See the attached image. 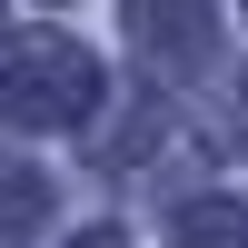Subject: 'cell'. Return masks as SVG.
Masks as SVG:
<instances>
[{
    "label": "cell",
    "mask_w": 248,
    "mask_h": 248,
    "mask_svg": "<svg viewBox=\"0 0 248 248\" xmlns=\"http://www.w3.org/2000/svg\"><path fill=\"white\" fill-rule=\"evenodd\" d=\"M99 99V60L79 50V40L60 30H20L10 50H0V109L30 119V129H70V119H90Z\"/></svg>",
    "instance_id": "obj_1"
},
{
    "label": "cell",
    "mask_w": 248,
    "mask_h": 248,
    "mask_svg": "<svg viewBox=\"0 0 248 248\" xmlns=\"http://www.w3.org/2000/svg\"><path fill=\"white\" fill-rule=\"evenodd\" d=\"M139 40H149L159 60H199L209 50V0H129Z\"/></svg>",
    "instance_id": "obj_2"
},
{
    "label": "cell",
    "mask_w": 248,
    "mask_h": 248,
    "mask_svg": "<svg viewBox=\"0 0 248 248\" xmlns=\"http://www.w3.org/2000/svg\"><path fill=\"white\" fill-rule=\"evenodd\" d=\"M179 248H248V209L238 199H199L179 218Z\"/></svg>",
    "instance_id": "obj_3"
},
{
    "label": "cell",
    "mask_w": 248,
    "mask_h": 248,
    "mask_svg": "<svg viewBox=\"0 0 248 248\" xmlns=\"http://www.w3.org/2000/svg\"><path fill=\"white\" fill-rule=\"evenodd\" d=\"M50 209V189H40V169H0V238H20L30 218Z\"/></svg>",
    "instance_id": "obj_4"
},
{
    "label": "cell",
    "mask_w": 248,
    "mask_h": 248,
    "mask_svg": "<svg viewBox=\"0 0 248 248\" xmlns=\"http://www.w3.org/2000/svg\"><path fill=\"white\" fill-rule=\"evenodd\" d=\"M79 248H119V229H90V238H79Z\"/></svg>",
    "instance_id": "obj_5"
}]
</instances>
